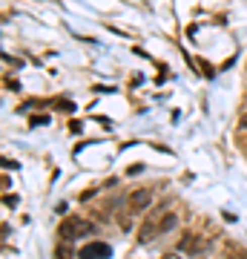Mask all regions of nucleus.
I'll return each mask as SVG.
<instances>
[{
    "mask_svg": "<svg viewBox=\"0 0 247 259\" xmlns=\"http://www.w3.org/2000/svg\"><path fill=\"white\" fill-rule=\"evenodd\" d=\"M95 231V225L86 222V219H78V216H69V219H64L61 222V228H58V236L64 242H72L78 239V236H86V233Z\"/></svg>",
    "mask_w": 247,
    "mask_h": 259,
    "instance_id": "f257e3e1",
    "label": "nucleus"
},
{
    "mask_svg": "<svg viewBox=\"0 0 247 259\" xmlns=\"http://www.w3.org/2000/svg\"><path fill=\"white\" fill-rule=\"evenodd\" d=\"M127 204H129V210L132 213L146 210V207L153 204V190H150V187H138V190H132L129 199H127Z\"/></svg>",
    "mask_w": 247,
    "mask_h": 259,
    "instance_id": "f03ea898",
    "label": "nucleus"
},
{
    "mask_svg": "<svg viewBox=\"0 0 247 259\" xmlns=\"http://www.w3.org/2000/svg\"><path fill=\"white\" fill-rule=\"evenodd\" d=\"M112 248L107 245V242H92V245H83L81 253L78 256H86V259H95V256H110Z\"/></svg>",
    "mask_w": 247,
    "mask_h": 259,
    "instance_id": "7ed1b4c3",
    "label": "nucleus"
},
{
    "mask_svg": "<svg viewBox=\"0 0 247 259\" xmlns=\"http://www.w3.org/2000/svg\"><path fill=\"white\" fill-rule=\"evenodd\" d=\"M156 236H161V228H158L156 222H150V219H146V222L141 225V236H138V239H141V242H153Z\"/></svg>",
    "mask_w": 247,
    "mask_h": 259,
    "instance_id": "20e7f679",
    "label": "nucleus"
},
{
    "mask_svg": "<svg viewBox=\"0 0 247 259\" xmlns=\"http://www.w3.org/2000/svg\"><path fill=\"white\" fill-rule=\"evenodd\" d=\"M158 228H161V233H173L175 228H178V216H175L173 210H167L164 216H161V222H158Z\"/></svg>",
    "mask_w": 247,
    "mask_h": 259,
    "instance_id": "39448f33",
    "label": "nucleus"
},
{
    "mask_svg": "<svg viewBox=\"0 0 247 259\" xmlns=\"http://www.w3.org/2000/svg\"><path fill=\"white\" fill-rule=\"evenodd\" d=\"M199 248H202V245H199V239H195L192 233H184L181 242H178V250H184V253H195Z\"/></svg>",
    "mask_w": 247,
    "mask_h": 259,
    "instance_id": "423d86ee",
    "label": "nucleus"
},
{
    "mask_svg": "<svg viewBox=\"0 0 247 259\" xmlns=\"http://www.w3.org/2000/svg\"><path fill=\"white\" fill-rule=\"evenodd\" d=\"M129 225H132L129 222V216H121V228H124V231H129Z\"/></svg>",
    "mask_w": 247,
    "mask_h": 259,
    "instance_id": "0eeeda50",
    "label": "nucleus"
},
{
    "mask_svg": "<svg viewBox=\"0 0 247 259\" xmlns=\"http://www.w3.org/2000/svg\"><path fill=\"white\" fill-rule=\"evenodd\" d=\"M238 130H247V115H241V118H238Z\"/></svg>",
    "mask_w": 247,
    "mask_h": 259,
    "instance_id": "6e6552de",
    "label": "nucleus"
}]
</instances>
